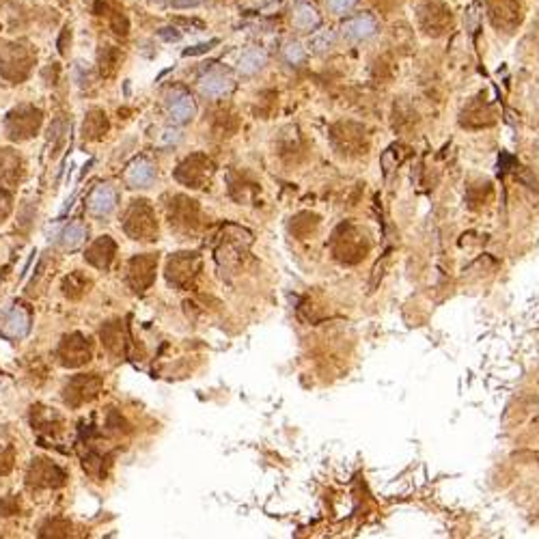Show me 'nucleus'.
Masks as SVG:
<instances>
[{"instance_id": "1", "label": "nucleus", "mask_w": 539, "mask_h": 539, "mask_svg": "<svg viewBox=\"0 0 539 539\" xmlns=\"http://www.w3.org/2000/svg\"><path fill=\"white\" fill-rule=\"evenodd\" d=\"M418 13V22H421L423 31L430 35H440L446 28H451L453 22V13L448 9L442 0H423L416 9Z\"/></svg>"}, {"instance_id": "2", "label": "nucleus", "mask_w": 539, "mask_h": 539, "mask_svg": "<svg viewBox=\"0 0 539 539\" xmlns=\"http://www.w3.org/2000/svg\"><path fill=\"white\" fill-rule=\"evenodd\" d=\"M486 9L492 24L498 31H514L522 22V3L520 0H486Z\"/></svg>"}, {"instance_id": "3", "label": "nucleus", "mask_w": 539, "mask_h": 539, "mask_svg": "<svg viewBox=\"0 0 539 539\" xmlns=\"http://www.w3.org/2000/svg\"><path fill=\"white\" fill-rule=\"evenodd\" d=\"M134 225H136V229L130 231V235H132L134 239H152V235H154V231H156V222H154V218H152V212H149V207L145 205V201H134L132 209H130L128 216H126L124 227L130 229V227H134Z\"/></svg>"}, {"instance_id": "4", "label": "nucleus", "mask_w": 539, "mask_h": 539, "mask_svg": "<svg viewBox=\"0 0 539 539\" xmlns=\"http://www.w3.org/2000/svg\"><path fill=\"white\" fill-rule=\"evenodd\" d=\"M341 31H343V37L350 41H365L378 33V20L369 13L352 15L343 22Z\"/></svg>"}, {"instance_id": "5", "label": "nucleus", "mask_w": 539, "mask_h": 539, "mask_svg": "<svg viewBox=\"0 0 539 539\" xmlns=\"http://www.w3.org/2000/svg\"><path fill=\"white\" fill-rule=\"evenodd\" d=\"M291 24H293L295 31L311 33V31H315V28H319L321 15H319V11L311 3H307V0H300V3H295L293 9H291Z\"/></svg>"}, {"instance_id": "6", "label": "nucleus", "mask_w": 539, "mask_h": 539, "mask_svg": "<svg viewBox=\"0 0 539 539\" xmlns=\"http://www.w3.org/2000/svg\"><path fill=\"white\" fill-rule=\"evenodd\" d=\"M168 112H171V119L175 124H186L197 112L194 100L186 91H175L168 98Z\"/></svg>"}, {"instance_id": "7", "label": "nucleus", "mask_w": 539, "mask_h": 539, "mask_svg": "<svg viewBox=\"0 0 539 539\" xmlns=\"http://www.w3.org/2000/svg\"><path fill=\"white\" fill-rule=\"evenodd\" d=\"M61 356H63V363L69 367H78L82 363H86L91 358V352L86 347V341L78 335L67 337L61 345Z\"/></svg>"}, {"instance_id": "8", "label": "nucleus", "mask_w": 539, "mask_h": 539, "mask_svg": "<svg viewBox=\"0 0 539 539\" xmlns=\"http://www.w3.org/2000/svg\"><path fill=\"white\" fill-rule=\"evenodd\" d=\"M199 88H201V93L207 95V98H222L233 88V82L222 74H207V76L201 78Z\"/></svg>"}, {"instance_id": "9", "label": "nucleus", "mask_w": 539, "mask_h": 539, "mask_svg": "<svg viewBox=\"0 0 539 539\" xmlns=\"http://www.w3.org/2000/svg\"><path fill=\"white\" fill-rule=\"evenodd\" d=\"M114 205H117V194L108 186H98L93 190L91 199H88V207H91V212L98 214V216L110 214L112 209H114Z\"/></svg>"}, {"instance_id": "10", "label": "nucleus", "mask_w": 539, "mask_h": 539, "mask_svg": "<svg viewBox=\"0 0 539 539\" xmlns=\"http://www.w3.org/2000/svg\"><path fill=\"white\" fill-rule=\"evenodd\" d=\"M112 255H114V242L110 237H102L91 248H88L86 259L91 261L95 267H108L110 261H112Z\"/></svg>"}, {"instance_id": "11", "label": "nucleus", "mask_w": 539, "mask_h": 539, "mask_svg": "<svg viewBox=\"0 0 539 539\" xmlns=\"http://www.w3.org/2000/svg\"><path fill=\"white\" fill-rule=\"evenodd\" d=\"M239 72L246 74V76H253L257 74L259 69H263L267 65V54L261 50V48H248L246 52H242V56H239Z\"/></svg>"}, {"instance_id": "12", "label": "nucleus", "mask_w": 539, "mask_h": 539, "mask_svg": "<svg viewBox=\"0 0 539 539\" xmlns=\"http://www.w3.org/2000/svg\"><path fill=\"white\" fill-rule=\"evenodd\" d=\"M156 177L154 164H149L147 160H136L128 168V182L132 186H149Z\"/></svg>"}, {"instance_id": "13", "label": "nucleus", "mask_w": 539, "mask_h": 539, "mask_svg": "<svg viewBox=\"0 0 539 539\" xmlns=\"http://www.w3.org/2000/svg\"><path fill=\"white\" fill-rule=\"evenodd\" d=\"M28 326H31V317H28V313L22 311V309H13L9 313L7 321H5V335L13 337V339L24 337L28 333Z\"/></svg>"}, {"instance_id": "14", "label": "nucleus", "mask_w": 539, "mask_h": 539, "mask_svg": "<svg viewBox=\"0 0 539 539\" xmlns=\"http://www.w3.org/2000/svg\"><path fill=\"white\" fill-rule=\"evenodd\" d=\"M335 46H337V33L333 31V28H321V31H315L309 39V48L317 54L333 50Z\"/></svg>"}, {"instance_id": "15", "label": "nucleus", "mask_w": 539, "mask_h": 539, "mask_svg": "<svg viewBox=\"0 0 539 539\" xmlns=\"http://www.w3.org/2000/svg\"><path fill=\"white\" fill-rule=\"evenodd\" d=\"M108 130V121H106V114L102 110H91L84 121V136L91 134L93 138H100L104 132Z\"/></svg>"}, {"instance_id": "16", "label": "nucleus", "mask_w": 539, "mask_h": 539, "mask_svg": "<svg viewBox=\"0 0 539 539\" xmlns=\"http://www.w3.org/2000/svg\"><path fill=\"white\" fill-rule=\"evenodd\" d=\"M119 61H121V52H119V48L114 46H102L100 50V67H102V74L110 76L114 72V67L119 65Z\"/></svg>"}, {"instance_id": "17", "label": "nucleus", "mask_w": 539, "mask_h": 539, "mask_svg": "<svg viewBox=\"0 0 539 539\" xmlns=\"http://www.w3.org/2000/svg\"><path fill=\"white\" fill-rule=\"evenodd\" d=\"M86 237V229L82 222H72L65 231H63V244L67 248H78Z\"/></svg>"}, {"instance_id": "18", "label": "nucleus", "mask_w": 539, "mask_h": 539, "mask_svg": "<svg viewBox=\"0 0 539 539\" xmlns=\"http://www.w3.org/2000/svg\"><path fill=\"white\" fill-rule=\"evenodd\" d=\"M283 56L287 58V63H291V65H300V63H305V58H307V52H305V48L298 44V41H287L285 44V48H283Z\"/></svg>"}, {"instance_id": "19", "label": "nucleus", "mask_w": 539, "mask_h": 539, "mask_svg": "<svg viewBox=\"0 0 539 539\" xmlns=\"http://www.w3.org/2000/svg\"><path fill=\"white\" fill-rule=\"evenodd\" d=\"M110 28L114 31V35L119 37H128L130 35V20L124 11H112L110 15Z\"/></svg>"}, {"instance_id": "20", "label": "nucleus", "mask_w": 539, "mask_h": 539, "mask_svg": "<svg viewBox=\"0 0 539 539\" xmlns=\"http://www.w3.org/2000/svg\"><path fill=\"white\" fill-rule=\"evenodd\" d=\"M324 5L331 13L343 15V13H350L356 7V0H324Z\"/></svg>"}, {"instance_id": "21", "label": "nucleus", "mask_w": 539, "mask_h": 539, "mask_svg": "<svg viewBox=\"0 0 539 539\" xmlns=\"http://www.w3.org/2000/svg\"><path fill=\"white\" fill-rule=\"evenodd\" d=\"M216 44H218V39H212V41H207V44H199V46H194V48H188V50L184 52V56L203 54V52H207V50H212V46H216Z\"/></svg>"}, {"instance_id": "22", "label": "nucleus", "mask_w": 539, "mask_h": 539, "mask_svg": "<svg viewBox=\"0 0 539 539\" xmlns=\"http://www.w3.org/2000/svg\"><path fill=\"white\" fill-rule=\"evenodd\" d=\"M67 41H72V28L69 26L63 28L61 39H58V52H61L63 56H67Z\"/></svg>"}, {"instance_id": "23", "label": "nucleus", "mask_w": 539, "mask_h": 539, "mask_svg": "<svg viewBox=\"0 0 539 539\" xmlns=\"http://www.w3.org/2000/svg\"><path fill=\"white\" fill-rule=\"evenodd\" d=\"M175 9H194L199 5H203L205 0H171Z\"/></svg>"}, {"instance_id": "24", "label": "nucleus", "mask_w": 539, "mask_h": 539, "mask_svg": "<svg viewBox=\"0 0 539 539\" xmlns=\"http://www.w3.org/2000/svg\"><path fill=\"white\" fill-rule=\"evenodd\" d=\"M158 35L162 39H166V41H179V39H182V33H179L177 28H160Z\"/></svg>"}, {"instance_id": "25", "label": "nucleus", "mask_w": 539, "mask_h": 539, "mask_svg": "<svg viewBox=\"0 0 539 539\" xmlns=\"http://www.w3.org/2000/svg\"><path fill=\"white\" fill-rule=\"evenodd\" d=\"M149 3H154V5H162V3H166V0H149Z\"/></svg>"}, {"instance_id": "26", "label": "nucleus", "mask_w": 539, "mask_h": 539, "mask_svg": "<svg viewBox=\"0 0 539 539\" xmlns=\"http://www.w3.org/2000/svg\"><path fill=\"white\" fill-rule=\"evenodd\" d=\"M0 3H3V0H0Z\"/></svg>"}]
</instances>
